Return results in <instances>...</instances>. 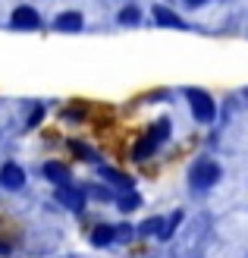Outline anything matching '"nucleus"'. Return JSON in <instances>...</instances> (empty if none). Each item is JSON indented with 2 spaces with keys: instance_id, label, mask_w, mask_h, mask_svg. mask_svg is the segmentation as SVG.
I'll use <instances>...</instances> for the list:
<instances>
[{
  "instance_id": "1",
  "label": "nucleus",
  "mask_w": 248,
  "mask_h": 258,
  "mask_svg": "<svg viewBox=\"0 0 248 258\" xmlns=\"http://www.w3.org/2000/svg\"><path fill=\"white\" fill-rule=\"evenodd\" d=\"M189 101H192L195 117H198L201 123H211L214 120V104H211V98H207L204 92H189Z\"/></svg>"
},
{
  "instance_id": "2",
  "label": "nucleus",
  "mask_w": 248,
  "mask_h": 258,
  "mask_svg": "<svg viewBox=\"0 0 248 258\" xmlns=\"http://www.w3.org/2000/svg\"><path fill=\"white\" fill-rule=\"evenodd\" d=\"M13 25L16 29H38L41 19H38V13L32 7H19V10H13Z\"/></svg>"
},
{
  "instance_id": "3",
  "label": "nucleus",
  "mask_w": 248,
  "mask_h": 258,
  "mask_svg": "<svg viewBox=\"0 0 248 258\" xmlns=\"http://www.w3.org/2000/svg\"><path fill=\"white\" fill-rule=\"evenodd\" d=\"M0 183H4L7 189H19V186L25 183V173L19 170L16 164H7L4 170H0Z\"/></svg>"
},
{
  "instance_id": "4",
  "label": "nucleus",
  "mask_w": 248,
  "mask_h": 258,
  "mask_svg": "<svg viewBox=\"0 0 248 258\" xmlns=\"http://www.w3.org/2000/svg\"><path fill=\"white\" fill-rule=\"evenodd\" d=\"M217 179H220V167L217 164H201L198 170H195V183L198 186H211Z\"/></svg>"
},
{
  "instance_id": "5",
  "label": "nucleus",
  "mask_w": 248,
  "mask_h": 258,
  "mask_svg": "<svg viewBox=\"0 0 248 258\" xmlns=\"http://www.w3.org/2000/svg\"><path fill=\"white\" fill-rule=\"evenodd\" d=\"M57 199L66 205V208H72V211H79L82 208V192H75V189H69V186H60V192H57Z\"/></svg>"
},
{
  "instance_id": "6",
  "label": "nucleus",
  "mask_w": 248,
  "mask_h": 258,
  "mask_svg": "<svg viewBox=\"0 0 248 258\" xmlns=\"http://www.w3.org/2000/svg\"><path fill=\"white\" fill-rule=\"evenodd\" d=\"M54 25L60 32H75V29H82V16L79 13H63V16H57Z\"/></svg>"
},
{
  "instance_id": "7",
  "label": "nucleus",
  "mask_w": 248,
  "mask_h": 258,
  "mask_svg": "<svg viewBox=\"0 0 248 258\" xmlns=\"http://www.w3.org/2000/svg\"><path fill=\"white\" fill-rule=\"evenodd\" d=\"M44 173L54 179V183H60V186H66V179H69V170L63 164H57V161H50V164H44Z\"/></svg>"
},
{
  "instance_id": "8",
  "label": "nucleus",
  "mask_w": 248,
  "mask_h": 258,
  "mask_svg": "<svg viewBox=\"0 0 248 258\" xmlns=\"http://www.w3.org/2000/svg\"><path fill=\"white\" fill-rule=\"evenodd\" d=\"M154 19H157L160 25H173V29H179V25H182V19L176 16V13H170L167 7H157V10H154Z\"/></svg>"
},
{
  "instance_id": "9",
  "label": "nucleus",
  "mask_w": 248,
  "mask_h": 258,
  "mask_svg": "<svg viewBox=\"0 0 248 258\" xmlns=\"http://www.w3.org/2000/svg\"><path fill=\"white\" fill-rule=\"evenodd\" d=\"M113 236H116V233H113V227H98L95 233H91V242H95V246H107Z\"/></svg>"
},
{
  "instance_id": "10",
  "label": "nucleus",
  "mask_w": 248,
  "mask_h": 258,
  "mask_svg": "<svg viewBox=\"0 0 248 258\" xmlns=\"http://www.w3.org/2000/svg\"><path fill=\"white\" fill-rule=\"evenodd\" d=\"M148 136H151L154 142H163V139L170 136V123H167V120H160L157 126H154V133H148Z\"/></svg>"
},
{
  "instance_id": "11",
  "label": "nucleus",
  "mask_w": 248,
  "mask_h": 258,
  "mask_svg": "<svg viewBox=\"0 0 248 258\" xmlns=\"http://www.w3.org/2000/svg\"><path fill=\"white\" fill-rule=\"evenodd\" d=\"M120 22H123V25H126V22H129V25H132V22H138V10H135V7L123 10V13H120Z\"/></svg>"
},
{
  "instance_id": "12",
  "label": "nucleus",
  "mask_w": 248,
  "mask_h": 258,
  "mask_svg": "<svg viewBox=\"0 0 248 258\" xmlns=\"http://www.w3.org/2000/svg\"><path fill=\"white\" fill-rule=\"evenodd\" d=\"M123 211H132V208H138V196H129V199H123V205H120Z\"/></svg>"
},
{
  "instance_id": "13",
  "label": "nucleus",
  "mask_w": 248,
  "mask_h": 258,
  "mask_svg": "<svg viewBox=\"0 0 248 258\" xmlns=\"http://www.w3.org/2000/svg\"><path fill=\"white\" fill-rule=\"evenodd\" d=\"M151 230H160V221L154 217V221H145V227H141V233H151Z\"/></svg>"
},
{
  "instance_id": "14",
  "label": "nucleus",
  "mask_w": 248,
  "mask_h": 258,
  "mask_svg": "<svg viewBox=\"0 0 248 258\" xmlns=\"http://www.w3.org/2000/svg\"><path fill=\"white\" fill-rule=\"evenodd\" d=\"M41 117H44V110H41V107H35V113H32V120H29V123L38 126V123H41Z\"/></svg>"
},
{
  "instance_id": "15",
  "label": "nucleus",
  "mask_w": 248,
  "mask_h": 258,
  "mask_svg": "<svg viewBox=\"0 0 248 258\" xmlns=\"http://www.w3.org/2000/svg\"><path fill=\"white\" fill-rule=\"evenodd\" d=\"M189 7H201V4H207V0H186Z\"/></svg>"
},
{
  "instance_id": "16",
  "label": "nucleus",
  "mask_w": 248,
  "mask_h": 258,
  "mask_svg": "<svg viewBox=\"0 0 248 258\" xmlns=\"http://www.w3.org/2000/svg\"><path fill=\"white\" fill-rule=\"evenodd\" d=\"M0 252H7V242H0Z\"/></svg>"
}]
</instances>
